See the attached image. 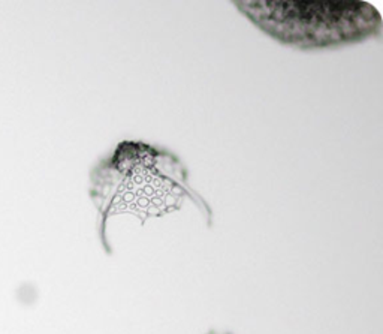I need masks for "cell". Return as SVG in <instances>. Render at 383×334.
<instances>
[{"label": "cell", "mask_w": 383, "mask_h": 334, "mask_svg": "<svg viewBox=\"0 0 383 334\" xmlns=\"http://www.w3.org/2000/svg\"><path fill=\"white\" fill-rule=\"evenodd\" d=\"M232 5L279 44L302 51L346 47L382 33L379 11L362 0H241Z\"/></svg>", "instance_id": "cell-2"}, {"label": "cell", "mask_w": 383, "mask_h": 334, "mask_svg": "<svg viewBox=\"0 0 383 334\" xmlns=\"http://www.w3.org/2000/svg\"><path fill=\"white\" fill-rule=\"evenodd\" d=\"M90 198L102 219L133 213L142 222L181 207L192 200L201 212L211 213L187 183L181 160L141 141H123L90 174Z\"/></svg>", "instance_id": "cell-1"}]
</instances>
